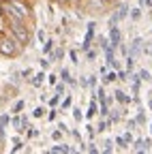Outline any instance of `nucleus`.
Segmentation results:
<instances>
[{
	"label": "nucleus",
	"mask_w": 152,
	"mask_h": 154,
	"mask_svg": "<svg viewBox=\"0 0 152 154\" xmlns=\"http://www.w3.org/2000/svg\"><path fill=\"white\" fill-rule=\"evenodd\" d=\"M51 47H54V45H51V41H45V45H43V51L47 54V51H51Z\"/></svg>",
	"instance_id": "20"
},
{
	"label": "nucleus",
	"mask_w": 152,
	"mask_h": 154,
	"mask_svg": "<svg viewBox=\"0 0 152 154\" xmlns=\"http://www.w3.org/2000/svg\"><path fill=\"white\" fill-rule=\"evenodd\" d=\"M131 17H133V19H139V17H141V11H139V9H133V11H131Z\"/></svg>",
	"instance_id": "16"
},
{
	"label": "nucleus",
	"mask_w": 152,
	"mask_h": 154,
	"mask_svg": "<svg viewBox=\"0 0 152 154\" xmlns=\"http://www.w3.org/2000/svg\"><path fill=\"white\" fill-rule=\"evenodd\" d=\"M62 107H64V109H67V107H71V96H67V99L62 101Z\"/></svg>",
	"instance_id": "22"
},
{
	"label": "nucleus",
	"mask_w": 152,
	"mask_h": 154,
	"mask_svg": "<svg viewBox=\"0 0 152 154\" xmlns=\"http://www.w3.org/2000/svg\"><path fill=\"white\" fill-rule=\"evenodd\" d=\"M94 113H97V101H92V103H90V109H88V118H92Z\"/></svg>",
	"instance_id": "12"
},
{
	"label": "nucleus",
	"mask_w": 152,
	"mask_h": 154,
	"mask_svg": "<svg viewBox=\"0 0 152 154\" xmlns=\"http://www.w3.org/2000/svg\"><path fill=\"white\" fill-rule=\"evenodd\" d=\"M56 92L62 94V92H64V86H62V84H58V86H56Z\"/></svg>",
	"instance_id": "27"
},
{
	"label": "nucleus",
	"mask_w": 152,
	"mask_h": 154,
	"mask_svg": "<svg viewBox=\"0 0 152 154\" xmlns=\"http://www.w3.org/2000/svg\"><path fill=\"white\" fill-rule=\"evenodd\" d=\"M49 152H54V154H67V152H73V148H69L64 143H58V146H54Z\"/></svg>",
	"instance_id": "8"
},
{
	"label": "nucleus",
	"mask_w": 152,
	"mask_h": 154,
	"mask_svg": "<svg viewBox=\"0 0 152 154\" xmlns=\"http://www.w3.org/2000/svg\"><path fill=\"white\" fill-rule=\"evenodd\" d=\"M67 2H71V0H67Z\"/></svg>",
	"instance_id": "31"
},
{
	"label": "nucleus",
	"mask_w": 152,
	"mask_h": 154,
	"mask_svg": "<svg viewBox=\"0 0 152 154\" xmlns=\"http://www.w3.org/2000/svg\"><path fill=\"white\" fill-rule=\"evenodd\" d=\"M139 79H150V73H148V71H141V73H139Z\"/></svg>",
	"instance_id": "21"
},
{
	"label": "nucleus",
	"mask_w": 152,
	"mask_h": 154,
	"mask_svg": "<svg viewBox=\"0 0 152 154\" xmlns=\"http://www.w3.org/2000/svg\"><path fill=\"white\" fill-rule=\"evenodd\" d=\"M43 111H45L43 107H36V109H34L32 113H34V118H41V116H43Z\"/></svg>",
	"instance_id": "17"
},
{
	"label": "nucleus",
	"mask_w": 152,
	"mask_h": 154,
	"mask_svg": "<svg viewBox=\"0 0 152 154\" xmlns=\"http://www.w3.org/2000/svg\"><path fill=\"white\" fill-rule=\"evenodd\" d=\"M69 56H71V60H73V62H79V60H77V51H71Z\"/></svg>",
	"instance_id": "25"
},
{
	"label": "nucleus",
	"mask_w": 152,
	"mask_h": 154,
	"mask_svg": "<svg viewBox=\"0 0 152 154\" xmlns=\"http://www.w3.org/2000/svg\"><path fill=\"white\" fill-rule=\"evenodd\" d=\"M36 36H39V41H43V43H45V32H43V30L36 32Z\"/></svg>",
	"instance_id": "24"
},
{
	"label": "nucleus",
	"mask_w": 152,
	"mask_h": 154,
	"mask_svg": "<svg viewBox=\"0 0 152 154\" xmlns=\"http://www.w3.org/2000/svg\"><path fill=\"white\" fill-rule=\"evenodd\" d=\"M92 34H94V24H90V26H88V34H86V38H84V45H82V49H86V51H88L90 41H92Z\"/></svg>",
	"instance_id": "6"
},
{
	"label": "nucleus",
	"mask_w": 152,
	"mask_h": 154,
	"mask_svg": "<svg viewBox=\"0 0 152 154\" xmlns=\"http://www.w3.org/2000/svg\"><path fill=\"white\" fill-rule=\"evenodd\" d=\"M58 101H60V94H56V96H54V99L49 101V105H51V107H56V105H58Z\"/></svg>",
	"instance_id": "19"
},
{
	"label": "nucleus",
	"mask_w": 152,
	"mask_h": 154,
	"mask_svg": "<svg viewBox=\"0 0 152 154\" xmlns=\"http://www.w3.org/2000/svg\"><path fill=\"white\" fill-rule=\"evenodd\" d=\"M116 143H118V146H126V139H124V137H118Z\"/></svg>",
	"instance_id": "26"
},
{
	"label": "nucleus",
	"mask_w": 152,
	"mask_h": 154,
	"mask_svg": "<svg viewBox=\"0 0 152 154\" xmlns=\"http://www.w3.org/2000/svg\"><path fill=\"white\" fill-rule=\"evenodd\" d=\"M22 109H24V101H17V103H15V107H13V111H15V113H20Z\"/></svg>",
	"instance_id": "15"
},
{
	"label": "nucleus",
	"mask_w": 152,
	"mask_h": 154,
	"mask_svg": "<svg viewBox=\"0 0 152 154\" xmlns=\"http://www.w3.org/2000/svg\"><path fill=\"white\" fill-rule=\"evenodd\" d=\"M73 116H75V120H82V111L79 109H73Z\"/></svg>",
	"instance_id": "23"
},
{
	"label": "nucleus",
	"mask_w": 152,
	"mask_h": 154,
	"mask_svg": "<svg viewBox=\"0 0 152 154\" xmlns=\"http://www.w3.org/2000/svg\"><path fill=\"white\" fill-rule=\"evenodd\" d=\"M107 126H109V122H101V124H99V131H105Z\"/></svg>",
	"instance_id": "28"
},
{
	"label": "nucleus",
	"mask_w": 152,
	"mask_h": 154,
	"mask_svg": "<svg viewBox=\"0 0 152 154\" xmlns=\"http://www.w3.org/2000/svg\"><path fill=\"white\" fill-rule=\"evenodd\" d=\"M141 45H144L141 38H135V41H133V45H131V56L133 58H135L137 54H141Z\"/></svg>",
	"instance_id": "5"
},
{
	"label": "nucleus",
	"mask_w": 152,
	"mask_h": 154,
	"mask_svg": "<svg viewBox=\"0 0 152 154\" xmlns=\"http://www.w3.org/2000/svg\"><path fill=\"white\" fill-rule=\"evenodd\" d=\"M150 133H152V124H150Z\"/></svg>",
	"instance_id": "30"
},
{
	"label": "nucleus",
	"mask_w": 152,
	"mask_h": 154,
	"mask_svg": "<svg viewBox=\"0 0 152 154\" xmlns=\"http://www.w3.org/2000/svg\"><path fill=\"white\" fill-rule=\"evenodd\" d=\"M116 79H118V75H116V73H107V75H105V84H109V82H116Z\"/></svg>",
	"instance_id": "13"
},
{
	"label": "nucleus",
	"mask_w": 152,
	"mask_h": 154,
	"mask_svg": "<svg viewBox=\"0 0 152 154\" xmlns=\"http://www.w3.org/2000/svg\"><path fill=\"white\" fill-rule=\"evenodd\" d=\"M148 150H150V141H146V139L135 141V152H148Z\"/></svg>",
	"instance_id": "9"
},
{
	"label": "nucleus",
	"mask_w": 152,
	"mask_h": 154,
	"mask_svg": "<svg viewBox=\"0 0 152 154\" xmlns=\"http://www.w3.org/2000/svg\"><path fill=\"white\" fill-rule=\"evenodd\" d=\"M20 49H22V43L15 36H0V56L13 58L20 54Z\"/></svg>",
	"instance_id": "3"
},
{
	"label": "nucleus",
	"mask_w": 152,
	"mask_h": 154,
	"mask_svg": "<svg viewBox=\"0 0 152 154\" xmlns=\"http://www.w3.org/2000/svg\"><path fill=\"white\" fill-rule=\"evenodd\" d=\"M109 45L111 47H120V30L116 26H111V30H109Z\"/></svg>",
	"instance_id": "4"
},
{
	"label": "nucleus",
	"mask_w": 152,
	"mask_h": 154,
	"mask_svg": "<svg viewBox=\"0 0 152 154\" xmlns=\"http://www.w3.org/2000/svg\"><path fill=\"white\" fill-rule=\"evenodd\" d=\"M141 54H144L146 58H152V41H150V43H144V45H141Z\"/></svg>",
	"instance_id": "10"
},
{
	"label": "nucleus",
	"mask_w": 152,
	"mask_h": 154,
	"mask_svg": "<svg viewBox=\"0 0 152 154\" xmlns=\"http://www.w3.org/2000/svg\"><path fill=\"white\" fill-rule=\"evenodd\" d=\"M7 19V24H9V32L11 36H15L17 41L22 43V47L30 41V32H28V26L24 19H17V17H5Z\"/></svg>",
	"instance_id": "2"
},
{
	"label": "nucleus",
	"mask_w": 152,
	"mask_h": 154,
	"mask_svg": "<svg viewBox=\"0 0 152 154\" xmlns=\"http://www.w3.org/2000/svg\"><path fill=\"white\" fill-rule=\"evenodd\" d=\"M116 101H120V103H124V105H126V103H129L131 99H129V96H126V94H124L122 90H118V92H116Z\"/></svg>",
	"instance_id": "11"
},
{
	"label": "nucleus",
	"mask_w": 152,
	"mask_h": 154,
	"mask_svg": "<svg viewBox=\"0 0 152 154\" xmlns=\"http://www.w3.org/2000/svg\"><path fill=\"white\" fill-rule=\"evenodd\" d=\"M60 77H62V79H64V82H71V84H73V79H71V77H69V71H62V73H60Z\"/></svg>",
	"instance_id": "18"
},
{
	"label": "nucleus",
	"mask_w": 152,
	"mask_h": 154,
	"mask_svg": "<svg viewBox=\"0 0 152 154\" xmlns=\"http://www.w3.org/2000/svg\"><path fill=\"white\" fill-rule=\"evenodd\" d=\"M43 77H45V75H43V73H39V75H36L34 79H32V84H34V86H41V84H43Z\"/></svg>",
	"instance_id": "14"
},
{
	"label": "nucleus",
	"mask_w": 152,
	"mask_h": 154,
	"mask_svg": "<svg viewBox=\"0 0 152 154\" xmlns=\"http://www.w3.org/2000/svg\"><path fill=\"white\" fill-rule=\"evenodd\" d=\"M126 15H129V7H126V5H122V7L118 9V13L113 15V19H111V24H116L118 19H122V17H126Z\"/></svg>",
	"instance_id": "7"
},
{
	"label": "nucleus",
	"mask_w": 152,
	"mask_h": 154,
	"mask_svg": "<svg viewBox=\"0 0 152 154\" xmlns=\"http://www.w3.org/2000/svg\"><path fill=\"white\" fill-rule=\"evenodd\" d=\"M56 2H67V0H56Z\"/></svg>",
	"instance_id": "29"
},
{
	"label": "nucleus",
	"mask_w": 152,
	"mask_h": 154,
	"mask_svg": "<svg viewBox=\"0 0 152 154\" xmlns=\"http://www.w3.org/2000/svg\"><path fill=\"white\" fill-rule=\"evenodd\" d=\"M0 13H2V17H17L28 22L30 7L26 0H0Z\"/></svg>",
	"instance_id": "1"
}]
</instances>
